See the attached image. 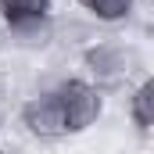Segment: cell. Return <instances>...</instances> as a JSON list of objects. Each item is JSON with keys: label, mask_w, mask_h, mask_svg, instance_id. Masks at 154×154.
I'll use <instances>...</instances> for the list:
<instances>
[{"label": "cell", "mask_w": 154, "mask_h": 154, "mask_svg": "<svg viewBox=\"0 0 154 154\" xmlns=\"http://www.w3.org/2000/svg\"><path fill=\"white\" fill-rule=\"evenodd\" d=\"M54 93H57V104H61V115H65V133H82V129L97 125V118L104 111V97L93 82L65 79Z\"/></svg>", "instance_id": "obj_1"}, {"label": "cell", "mask_w": 154, "mask_h": 154, "mask_svg": "<svg viewBox=\"0 0 154 154\" xmlns=\"http://www.w3.org/2000/svg\"><path fill=\"white\" fill-rule=\"evenodd\" d=\"M136 61H140V54L133 47H125L122 39H100V43L82 50L86 72L97 75V79H122L136 68Z\"/></svg>", "instance_id": "obj_2"}, {"label": "cell", "mask_w": 154, "mask_h": 154, "mask_svg": "<svg viewBox=\"0 0 154 154\" xmlns=\"http://www.w3.org/2000/svg\"><path fill=\"white\" fill-rule=\"evenodd\" d=\"M22 125L39 136V140H57L65 136V115H61V104H57V93H39V97H29L22 104Z\"/></svg>", "instance_id": "obj_3"}, {"label": "cell", "mask_w": 154, "mask_h": 154, "mask_svg": "<svg viewBox=\"0 0 154 154\" xmlns=\"http://www.w3.org/2000/svg\"><path fill=\"white\" fill-rule=\"evenodd\" d=\"M50 0H0V14L7 18V25H25V22H39L50 18Z\"/></svg>", "instance_id": "obj_4"}, {"label": "cell", "mask_w": 154, "mask_h": 154, "mask_svg": "<svg viewBox=\"0 0 154 154\" xmlns=\"http://www.w3.org/2000/svg\"><path fill=\"white\" fill-rule=\"evenodd\" d=\"M129 115H133V122H136L140 133H147L154 125V79H143V82L133 90V97H129Z\"/></svg>", "instance_id": "obj_5"}, {"label": "cell", "mask_w": 154, "mask_h": 154, "mask_svg": "<svg viewBox=\"0 0 154 154\" xmlns=\"http://www.w3.org/2000/svg\"><path fill=\"white\" fill-rule=\"evenodd\" d=\"M90 14H97L100 22H122V18H129V11H133V4L136 0H79Z\"/></svg>", "instance_id": "obj_6"}, {"label": "cell", "mask_w": 154, "mask_h": 154, "mask_svg": "<svg viewBox=\"0 0 154 154\" xmlns=\"http://www.w3.org/2000/svg\"><path fill=\"white\" fill-rule=\"evenodd\" d=\"M11 32L18 36L22 47H43V43H50V18L25 22V25H11Z\"/></svg>", "instance_id": "obj_7"}]
</instances>
